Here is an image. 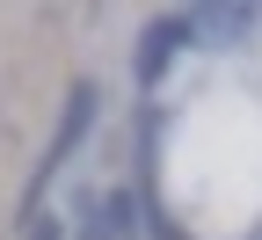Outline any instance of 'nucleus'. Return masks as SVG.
Segmentation results:
<instances>
[{"label": "nucleus", "mask_w": 262, "mask_h": 240, "mask_svg": "<svg viewBox=\"0 0 262 240\" xmlns=\"http://www.w3.org/2000/svg\"><path fill=\"white\" fill-rule=\"evenodd\" d=\"M88 124H95V80H80L73 95H66V117H58V131H51V146H44V160H37V175H29V197H44V182H51L58 167L73 160V146L88 139Z\"/></svg>", "instance_id": "nucleus-1"}, {"label": "nucleus", "mask_w": 262, "mask_h": 240, "mask_svg": "<svg viewBox=\"0 0 262 240\" xmlns=\"http://www.w3.org/2000/svg\"><path fill=\"white\" fill-rule=\"evenodd\" d=\"M182 44H189V22H182V15H168V22H153V29H146V44H139V80L153 88L160 73H168V58H175Z\"/></svg>", "instance_id": "nucleus-2"}]
</instances>
